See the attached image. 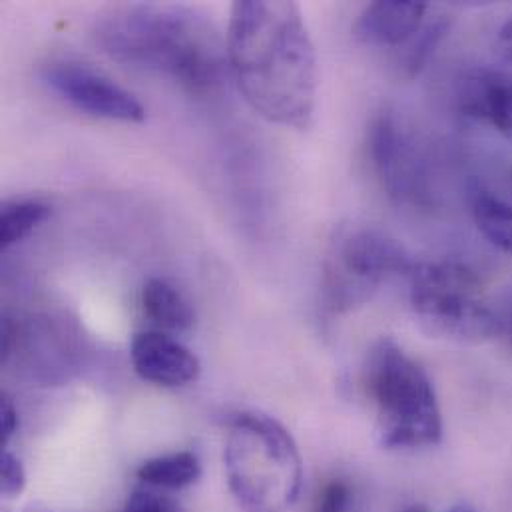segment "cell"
I'll use <instances>...</instances> for the list:
<instances>
[{"label": "cell", "instance_id": "1", "mask_svg": "<svg viewBox=\"0 0 512 512\" xmlns=\"http://www.w3.org/2000/svg\"><path fill=\"white\" fill-rule=\"evenodd\" d=\"M226 50L238 88L257 114L295 130L311 126L319 82L317 56L295 2H236Z\"/></svg>", "mask_w": 512, "mask_h": 512}, {"label": "cell", "instance_id": "2", "mask_svg": "<svg viewBox=\"0 0 512 512\" xmlns=\"http://www.w3.org/2000/svg\"><path fill=\"white\" fill-rule=\"evenodd\" d=\"M94 42L110 58L166 74L190 90L222 82L228 50L216 26L176 4H122L94 24Z\"/></svg>", "mask_w": 512, "mask_h": 512}, {"label": "cell", "instance_id": "3", "mask_svg": "<svg viewBox=\"0 0 512 512\" xmlns=\"http://www.w3.org/2000/svg\"><path fill=\"white\" fill-rule=\"evenodd\" d=\"M224 465L230 493L246 512H285L299 499L301 453L269 415L244 411L228 421Z\"/></svg>", "mask_w": 512, "mask_h": 512}, {"label": "cell", "instance_id": "4", "mask_svg": "<svg viewBox=\"0 0 512 512\" xmlns=\"http://www.w3.org/2000/svg\"><path fill=\"white\" fill-rule=\"evenodd\" d=\"M363 383L377 413L379 443L419 451L441 443L443 415L427 371L393 339H379L365 361Z\"/></svg>", "mask_w": 512, "mask_h": 512}, {"label": "cell", "instance_id": "5", "mask_svg": "<svg viewBox=\"0 0 512 512\" xmlns=\"http://www.w3.org/2000/svg\"><path fill=\"white\" fill-rule=\"evenodd\" d=\"M409 301L419 325L433 337L483 343L503 337V319L483 299V281L461 261H417Z\"/></svg>", "mask_w": 512, "mask_h": 512}, {"label": "cell", "instance_id": "6", "mask_svg": "<svg viewBox=\"0 0 512 512\" xmlns=\"http://www.w3.org/2000/svg\"><path fill=\"white\" fill-rule=\"evenodd\" d=\"M417 261L391 236L371 226L341 228L323 261L321 311L333 319L365 305L391 275H409Z\"/></svg>", "mask_w": 512, "mask_h": 512}, {"label": "cell", "instance_id": "7", "mask_svg": "<svg viewBox=\"0 0 512 512\" xmlns=\"http://www.w3.org/2000/svg\"><path fill=\"white\" fill-rule=\"evenodd\" d=\"M78 335L60 319L32 315L20 323H2V361L14 363L16 371L40 387L68 383L80 371Z\"/></svg>", "mask_w": 512, "mask_h": 512}, {"label": "cell", "instance_id": "8", "mask_svg": "<svg viewBox=\"0 0 512 512\" xmlns=\"http://www.w3.org/2000/svg\"><path fill=\"white\" fill-rule=\"evenodd\" d=\"M369 154L383 192L397 206L427 208L433 200L429 166L413 134L389 108L369 128Z\"/></svg>", "mask_w": 512, "mask_h": 512}, {"label": "cell", "instance_id": "9", "mask_svg": "<svg viewBox=\"0 0 512 512\" xmlns=\"http://www.w3.org/2000/svg\"><path fill=\"white\" fill-rule=\"evenodd\" d=\"M44 82L68 104L98 118L142 122L146 110L140 100L94 68L74 60H52L42 70Z\"/></svg>", "mask_w": 512, "mask_h": 512}, {"label": "cell", "instance_id": "10", "mask_svg": "<svg viewBox=\"0 0 512 512\" xmlns=\"http://www.w3.org/2000/svg\"><path fill=\"white\" fill-rule=\"evenodd\" d=\"M130 359L136 375L152 385L176 389L200 377L198 357L164 331H142L132 339Z\"/></svg>", "mask_w": 512, "mask_h": 512}, {"label": "cell", "instance_id": "11", "mask_svg": "<svg viewBox=\"0 0 512 512\" xmlns=\"http://www.w3.org/2000/svg\"><path fill=\"white\" fill-rule=\"evenodd\" d=\"M457 106L463 116L493 126L512 142V76L493 66L467 70L457 82Z\"/></svg>", "mask_w": 512, "mask_h": 512}, {"label": "cell", "instance_id": "12", "mask_svg": "<svg viewBox=\"0 0 512 512\" xmlns=\"http://www.w3.org/2000/svg\"><path fill=\"white\" fill-rule=\"evenodd\" d=\"M425 12V2H373L357 16L353 30L367 44L403 46L423 26Z\"/></svg>", "mask_w": 512, "mask_h": 512}, {"label": "cell", "instance_id": "13", "mask_svg": "<svg viewBox=\"0 0 512 512\" xmlns=\"http://www.w3.org/2000/svg\"><path fill=\"white\" fill-rule=\"evenodd\" d=\"M142 307L164 331H188L196 321L190 301L170 281L160 277H154L144 285Z\"/></svg>", "mask_w": 512, "mask_h": 512}, {"label": "cell", "instance_id": "14", "mask_svg": "<svg viewBox=\"0 0 512 512\" xmlns=\"http://www.w3.org/2000/svg\"><path fill=\"white\" fill-rule=\"evenodd\" d=\"M136 477L156 491H182L202 479V465L194 453L178 451L144 461L138 467Z\"/></svg>", "mask_w": 512, "mask_h": 512}, {"label": "cell", "instance_id": "15", "mask_svg": "<svg viewBox=\"0 0 512 512\" xmlns=\"http://www.w3.org/2000/svg\"><path fill=\"white\" fill-rule=\"evenodd\" d=\"M471 212L479 232L497 248L512 254V206L493 192L475 184L469 192Z\"/></svg>", "mask_w": 512, "mask_h": 512}, {"label": "cell", "instance_id": "16", "mask_svg": "<svg viewBox=\"0 0 512 512\" xmlns=\"http://www.w3.org/2000/svg\"><path fill=\"white\" fill-rule=\"evenodd\" d=\"M50 216V208L38 200H16L2 206L0 214V248L8 250L22 242Z\"/></svg>", "mask_w": 512, "mask_h": 512}, {"label": "cell", "instance_id": "17", "mask_svg": "<svg viewBox=\"0 0 512 512\" xmlns=\"http://www.w3.org/2000/svg\"><path fill=\"white\" fill-rule=\"evenodd\" d=\"M451 22L447 16H439L419 28V32L405 44V54L399 60L401 70L407 78H415L433 58L443 38L447 36Z\"/></svg>", "mask_w": 512, "mask_h": 512}, {"label": "cell", "instance_id": "18", "mask_svg": "<svg viewBox=\"0 0 512 512\" xmlns=\"http://www.w3.org/2000/svg\"><path fill=\"white\" fill-rule=\"evenodd\" d=\"M353 501V493L347 481L333 479L319 491L311 512H347Z\"/></svg>", "mask_w": 512, "mask_h": 512}, {"label": "cell", "instance_id": "19", "mask_svg": "<svg viewBox=\"0 0 512 512\" xmlns=\"http://www.w3.org/2000/svg\"><path fill=\"white\" fill-rule=\"evenodd\" d=\"M26 489V469L22 461L4 449L0 457V491L6 499H16Z\"/></svg>", "mask_w": 512, "mask_h": 512}, {"label": "cell", "instance_id": "20", "mask_svg": "<svg viewBox=\"0 0 512 512\" xmlns=\"http://www.w3.org/2000/svg\"><path fill=\"white\" fill-rule=\"evenodd\" d=\"M124 512H184L182 507L170 497L158 493L156 489H136L126 501Z\"/></svg>", "mask_w": 512, "mask_h": 512}, {"label": "cell", "instance_id": "21", "mask_svg": "<svg viewBox=\"0 0 512 512\" xmlns=\"http://www.w3.org/2000/svg\"><path fill=\"white\" fill-rule=\"evenodd\" d=\"M16 431H18V411L10 399L2 397V403H0V443H2V447H6L10 443V439L16 435Z\"/></svg>", "mask_w": 512, "mask_h": 512}, {"label": "cell", "instance_id": "22", "mask_svg": "<svg viewBox=\"0 0 512 512\" xmlns=\"http://www.w3.org/2000/svg\"><path fill=\"white\" fill-rule=\"evenodd\" d=\"M499 42L505 50V54L512 60V16L505 22V26L501 28V34H499Z\"/></svg>", "mask_w": 512, "mask_h": 512}, {"label": "cell", "instance_id": "23", "mask_svg": "<svg viewBox=\"0 0 512 512\" xmlns=\"http://www.w3.org/2000/svg\"><path fill=\"white\" fill-rule=\"evenodd\" d=\"M501 319H503V337L507 339L512 349V301L511 305L505 309V313H501Z\"/></svg>", "mask_w": 512, "mask_h": 512}, {"label": "cell", "instance_id": "24", "mask_svg": "<svg viewBox=\"0 0 512 512\" xmlns=\"http://www.w3.org/2000/svg\"><path fill=\"white\" fill-rule=\"evenodd\" d=\"M401 512H429L423 505H411V507H407V509H403Z\"/></svg>", "mask_w": 512, "mask_h": 512}, {"label": "cell", "instance_id": "25", "mask_svg": "<svg viewBox=\"0 0 512 512\" xmlns=\"http://www.w3.org/2000/svg\"><path fill=\"white\" fill-rule=\"evenodd\" d=\"M22 512H50L48 509H44V507H40V505H30V507H26Z\"/></svg>", "mask_w": 512, "mask_h": 512}, {"label": "cell", "instance_id": "26", "mask_svg": "<svg viewBox=\"0 0 512 512\" xmlns=\"http://www.w3.org/2000/svg\"><path fill=\"white\" fill-rule=\"evenodd\" d=\"M449 512H473L471 509H465V507H459V509H453V511Z\"/></svg>", "mask_w": 512, "mask_h": 512}, {"label": "cell", "instance_id": "27", "mask_svg": "<svg viewBox=\"0 0 512 512\" xmlns=\"http://www.w3.org/2000/svg\"><path fill=\"white\" fill-rule=\"evenodd\" d=\"M509 182H511V190H512V168H511V172H509Z\"/></svg>", "mask_w": 512, "mask_h": 512}]
</instances>
